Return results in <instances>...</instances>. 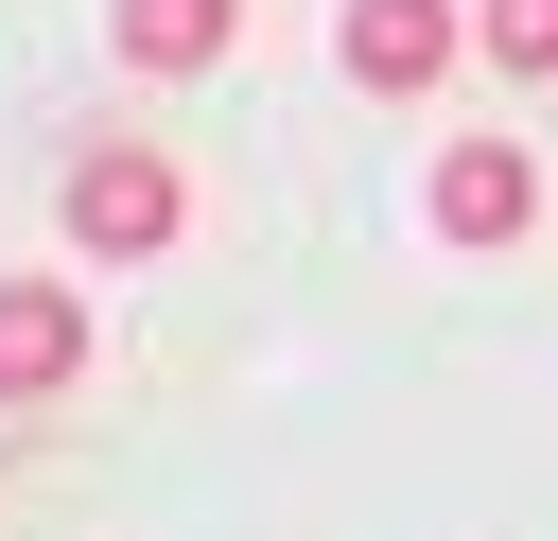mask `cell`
<instances>
[{
	"mask_svg": "<svg viewBox=\"0 0 558 541\" xmlns=\"http://www.w3.org/2000/svg\"><path fill=\"white\" fill-rule=\"evenodd\" d=\"M87 384V297L70 279H0V401H70Z\"/></svg>",
	"mask_w": 558,
	"mask_h": 541,
	"instance_id": "obj_4",
	"label": "cell"
},
{
	"mask_svg": "<svg viewBox=\"0 0 558 541\" xmlns=\"http://www.w3.org/2000/svg\"><path fill=\"white\" fill-rule=\"evenodd\" d=\"M105 35H122V70H227L244 0H105Z\"/></svg>",
	"mask_w": 558,
	"mask_h": 541,
	"instance_id": "obj_5",
	"label": "cell"
},
{
	"mask_svg": "<svg viewBox=\"0 0 558 541\" xmlns=\"http://www.w3.org/2000/svg\"><path fill=\"white\" fill-rule=\"evenodd\" d=\"M52 209H70V244H87V262H157V244L192 227V175H174L157 140H87Z\"/></svg>",
	"mask_w": 558,
	"mask_h": 541,
	"instance_id": "obj_1",
	"label": "cell"
},
{
	"mask_svg": "<svg viewBox=\"0 0 558 541\" xmlns=\"http://www.w3.org/2000/svg\"><path fill=\"white\" fill-rule=\"evenodd\" d=\"M453 52H471V17H453V0H349V17H331V70H349L366 105H418Z\"/></svg>",
	"mask_w": 558,
	"mask_h": 541,
	"instance_id": "obj_2",
	"label": "cell"
},
{
	"mask_svg": "<svg viewBox=\"0 0 558 541\" xmlns=\"http://www.w3.org/2000/svg\"><path fill=\"white\" fill-rule=\"evenodd\" d=\"M541 227V157L523 140H453L436 157V244H523Z\"/></svg>",
	"mask_w": 558,
	"mask_h": 541,
	"instance_id": "obj_3",
	"label": "cell"
},
{
	"mask_svg": "<svg viewBox=\"0 0 558 541\" xmlns=\"http://www.w3.org/2000/svg\"><path fill=\"white\" fill-rule=\"evenodd\" d=\"M471 52H488V70H523V87H558V0H488V17H471Z\"/></svg>",
	"mask_w": 558,
	"mask_h": 541,
	"instance_id": "obj_6",
	"label": "cell"
}]
</instances>
